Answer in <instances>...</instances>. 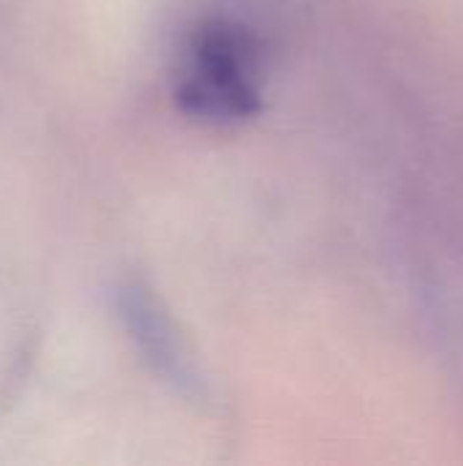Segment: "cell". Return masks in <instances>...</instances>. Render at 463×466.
<instances>
[{
	"mask_svg": "<svg viewBox=\"0 0 463 466\" xmlns=\"http://www.w3.org/2000/svg\"><path fill=\"white\" fill-rule=\"evenodd\" d=\"M265 41L235 19H202L186 38L175 104L186 117L235 126L257 117L262 101Z\"/></svg>",
	"mask_w": 463,
	"mask_h": 466,
	"instance_id": "1",
	"label": "cell"
},
{
	"mask_svg": "<svg viewBox=\"0 0 463 466\" xmlns=\"http://www.w3.org/2000/svg\"><path fill=\"white\" fill-rule=\"evenodd\" d=\"M117 311L126 330L150 369L172 382L180 393H199V380L194 363L175 330V322L164 311L161 300L139 281H128L117 289Z\"/></svg>",
	"mask_w": 463,
	"mask_h": 466,
	"instance_id": "2",
	"label": "cell"
}]
</instances>
